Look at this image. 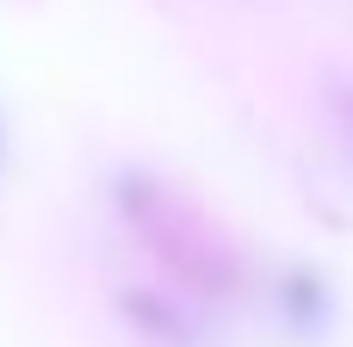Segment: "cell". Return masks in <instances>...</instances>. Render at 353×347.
I'll use <instances>...</instances> for the list:
<instances>
[{
	"instance_id": "cell-2",
	"label": "cell",
	"mask_w": 353,
	"mask_h": 347,
	"mask_svg": "<svg viewBox=\"0 0 353 347\" xmlns=\"http://www.w3.org/2000/svg\"><path fill=\"white\" fill-rule=\"evenodd\" d=\"M279 304H285V317H298V323H316V317L329 310V279H323L316 267L292 261V267L279 273Z\"/></svg>"
},
{
	"instance_id": "cell-1",
	"label": "cell",
	"mask_w": 353,
	"mask_h": 347,
	"mask_svg": "<svg viewBox=\"0 0 353 347\" xmlns=\"http://www.w3.org/2000/svg\"><path fill=\"white\" fill-rule=\"evenodd\" d=\"M323 137H329V155H335L341 180L353 186V75L323 81Z\"/></svg>"
}]
</instances>
